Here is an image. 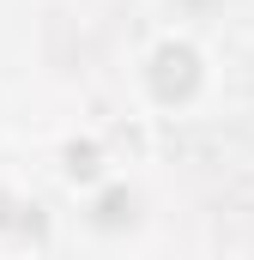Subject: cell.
I'll return each mask as SVG.
<instances>
[{
	"label": "cell",
	"instance_id": "4",
	"mask_svg": "<svg viewBox=\"0 0 254 260\" xmlns=\"http://www.w3.org/2000/svg\"><path fill=\"white\" fill-rule=\"evenodd\" d=\"M79 230L91 242H127V236H139L145 230V188L121 170L115 182H103L91 200H79Z\"/></svg>",
	"mask_w": 254,
	"mask_h": 260
},
{
	"label": "cell",
	"instance_id": "2",
	"mask_svg": "<svg viewBox=\"0 0 254 260\" xmlns=\"http://www.w3.org/2000/svg\"><path fill=\"white\" fill-rule=\"evenodd\" d=\"M55 242H61V224H55L49 200L0 176V260H49Z\"/></svg>",
	"mask_w": 254,
	"mask_h": 260
},
{
	"label": "cell",
	"instance_id": "3",
	"mask_svg": "<svg viewBox=\"0 0 254 260\" xmlns=\"http://www.w3.org/2000/svg\"><path fill=\"white\" fill-rule=\"evenodd\" d=\"M115 176H121V157H115V145H109L103 127H79V133H67L61 145H55V182L73 200H91Z\"/></svg>",
	"mask_w": 254,
	"mask_h": 260
},
{
	"label": "cell",
	"instance_id": "1",
	"mask_svg": "<svg viewBox=\"0 0 254 260\" xmlns=\"http://www.w3.org/2000/svg\"><path fill=\"white\" fill-rule=\"evenodd\" d=\"M218 91V61L188 24H164L133 55V103L145 121H188Z\"/></svg>",
	"mask_w": 254,
	"mask_h": 260
}]
</instances>
